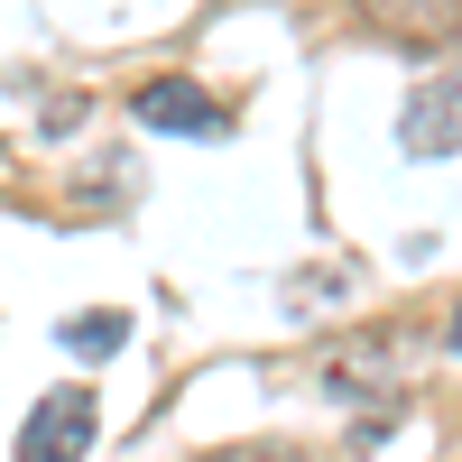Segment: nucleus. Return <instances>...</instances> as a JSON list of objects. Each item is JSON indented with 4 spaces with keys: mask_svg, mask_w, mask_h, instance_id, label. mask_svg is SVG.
Instances as JSON below:
<instances>
[{
    "mask_svg": "<svg viewBox=\"0 0 462 462\" xmlns=\"http://www.w3.org/2000/svg\"><path fill=\"white\" fill-rule=\"evenodd\" d=\"M93 389H56V398H37L28 407V426H19V462H84L93 453Z\"/></svg>",
    "mask_w": 462,
    "mask_h": 462,
    "instance_id": "f257e3e1",
    "label": "nucleus"
},
{
    "mask_svg": "<svg viewBox=\"0 0 462 462\" xmlns=\"http://www.w3.org/2000/svg\"><path fill=\"white\" fill-rule=\"evenodd\" d=\"M130 121L167 130V139H222V130H231L222 102H213L204 84H185V74H148V84L130 93Z\"/></svg>",
    "mask_w": 462,
    "mask_h": 462,
    "instance_id": "f03ea898",
    "label": "nucleus"
},
{
    "mask_svg": "<svg viewBox=\"0 0 462 462\" xmlns=\"http://www.w3.org/2000/svg\"><path fill=\"white\" fill-rule=\"evenodd\" d=\"M398 139H407V158H453V148H462V84H426L407 102Z\"/></svg>",
    "mask_w": 462,
    "mask_h": 462,
    "instance_id": "7ed1b4c3",
    "label": "nucleus"
},
{
    "mask_svg": "<svg viewBox=\"0 0 462 462\" xmlns=\"http://www.w3.org/2000/svg\"><path fill=\"white\" fill-rule=\"evenodd\" d=\"M56 342H65L74 361H111V352L130 342V315H111V305H93V315H65V324H56Z\"/></svg>",
    "mask_w": 462,
    "mask_h": 462,
    "instance_id": "20e7f679",
    "label": "nucleus"
},
{
    "mask_svg": "<svg viewBox=\"0 0 462 462\" xmlns=\"http://www.w3.org/2000/svg\"><path fill=\"white\" fill-rule=\"evenodd\" d=\"M361 10H370L379 28L416 37V47H426V37H444V28H453V0H361Z\"/></svg>",
    "mask_w": 462,
    "mask_h": 462,
    "instance_id": "39448f33",
    "label": "nucleus"
},
{
    "mask_svg": "<svg viewBox=\"0 0 462 462\" xmlns=\"http://www.w3.org/2000/svg\"><path fill=\"white\" fill-rule=\"evenodd\" d=\"M204 462H296L287 444H222V453H204Z\"/></svg>",
    "mask_w": 462,
    "mask_h": 462,
    "instance_id": "423d86ee",
    "label": "nucleus"
},
{
    "mask_svg": "<svg viewBox=\"0 0 462 462\" xmlns=\"http://www.w3.org/2000/svg\"><path fill=\"white\" fill-rule=\"evenodd\" d=\"M453 352H462V315H453Z\"/></svg>",
    "mask_w": 462,
    "mask_h": 462,
    "instance_id": "0eeeda50",
    "label": "nucleus"
}]
</instances>
